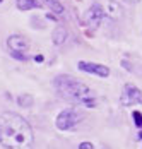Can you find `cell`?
I'll return each mask as SVG.
<instances>
[{
    "label": "cell",
    "mask_w": 142,
    "mask_h": 149,
    "mask_svg": "<svg viewBox=\"0 0 142 149\" xmlns=\"http://www.w3.org/2000/svg\"><path fill=\"white\" fill-rule=\"evenodd\" d=\"M34 142L33 129L26 118L14 111L0 113V144L9 149L31 148Z\"/></svg>",
    "instance_id": "1"
},
{
    "label": "cell",
    "mask_w": 142,
    "mask_h": 149,
    "mask_svg": "<svg viewBox=\"0 0 142 149\" xmlns=\"http://www.w3.org/2000/svg\"><path fill=\"white\" fill-rule=\"evenodd\" d=\"M7 46H9V52L10 55L17 60H28L26 57V52L29 50V41L21 36V34H12L7 38Z\"/></svg>",
    "instance_id": "4"
},
{
    "label": "cell",
    "mask_w": 142,
    "mask_h": 149,
    "mask_svg": "<svg viewBox=\"0 0 142 149\" xmlns=\"http://www.w3.org/2000/svg\"><path fill=\"white\" fill-rule=\"evenodd\" d=\"M103 17H104V10H103V7H101L100 3L96 2V3H93L84 12V15H82V24H84L86 28H89V29H96L101 24Z\"/></svg>",
    "instance_id": "5"
},
{
    "label": "cell",
    "mask_w": 142,
    "mask_h": 149,
    "mask_svg": "<svg viewBox=\"0 0 142 149\" xmlns=\"http://www.w3.org/2000/svg\"><path fill=\"white\" fill-rule=\"evenodd\" d=\"M17 101H19V104L21 106H31V103H33V98L31 96H26V94H21L19 98H17Z\"/></svg>",
    "instance_id": "11"
},
{
    "label": "cell",
    "mask_w": 142,
    "mask_h": 149,
    "mask_svg": "<svg viewBox=\"0 0 142 149\" xmlns=\"http://www.w3.org/2000/svg\"><path fill=\"white\" fill-rule=\"evenodd\" d=\"M53 88L57 89L58 96H62L70 103L84 104L87 108H94L98 104L96 94L91 91V88L74 79L72 75H57L53 79Z\"/></svg>",
    "instance_id": "2"
},
{
    "label": "cell",
    "mask_w": 142,
    "mask_h": 149,
    "mask_svg": "<svg viewBox=\"0 0 142 149\" xmlns=\"http://www.w3.org/2000/svg\"><path fill=\"white\" fill-rule=\"evenodd\" d=\"M125 2H128V3H137V2H141V0H125Z\"/></svg>",
    "instance_id": "14"
},
{
    "label": "cell",
    "mask_w": 142,
    "mask_h": 149,
    "mask_svg": "<svg viewBox=\"0 0 142 149\" xmlns=\"http://www.w3.org/2000/svg\"><path fill=\"white\" fill-rule=\"evenodd\" d=\"M94 146L91 144V142H81L79 144V149H93Z\"/></svg>",
    "instance_id": "13"
},
{
    "label": "cell",
    "mask_w": 142,
    "mask_h": 149,
    "mask_svg": "<svg viewBox=\"0 0 142 149\" xmlns=\"http://www.w3.org/2000/svg\"><path fill=\"white\" fill-rule=\"evenodd\" d=\"M2 2H3V0H0V3H2Z\"/></svg>",
    "instance_id": "16"
},
{
    "label": "cell",
    "mask_w": 142,
    "mask_h": 149,
    "mask_svg": "<svg viewBox=\"0 0 142 149\" xmlns=\"http://www.w3.org/2000/svg\"><path fill=\"white\" fill-rule=\"evenodd\" d=\"M77 69L82 70V72H87V74H94L98 77H108L110 75V69L103 63H93V62H86V60H81L77 63Z\"/></svg>",
    "instance_id": "7"
},
{
    "label": "cell",
    "mask_w": 142,
    "mask_h": 149,
    "mask_svg": "<svg viewBox=\"0 0 142 149\" xmlns=\"http://www.w3.org/2000/svg\"><path fill=\"white\" fill-rule=\"evenodd\" d=\"M52 40H53V43L55 45H63L65 41H67V29L63 28V26H58L57 29L53 31V36H52Z\"/></svg>",
    "instance_id": "8"
},
{
    "label": "cell",
    "mask_w": 142,
    "mask_h": 149,
    "mask_svg": "<svg viewBox=\"0 0 142 149\" xmlns=\"http://www.w3.org/2000/svg\"><path fill=\"white\" fill-rule=\"evenodd\" d=\"M81 122H82V115L74 108H67V110H62L57 115L55 125H57L58 130H72Z\"/></svg>",
    "instance_id": "3"
},
{
    "label": "cell",
    "mask_w": 142,
    "mask_h": 149,
    "mask_svg": "<svg viewBox=\"0 0 142 149\" xmlns=\"http://www.w3.org/2000/svg\"><path fill=\"white\" fill-rule=\"evenodd\" d=\"M120 103L123 106H134V104H141L142 103V91L135 86V84H125L122 96H120Z\"/></svg>",
    "instance_id": "6"
},
{
    "label": "cell",
    "mask_w": 142,
    "mask_h": 149,
    "mask_svg": "<svg viewBox=\"0 0 142 149\" xmlns=\"http://www.w3.org/2000/svg\"><path fill=\"white\" fill-rule=\"evenodd\" d=\"M137 137H139V139H141V141H142V130H141V132H139V135H137Z\"/></svg>",
    "instance_id": "15"
},
{
    "label": "cell",
    "mask_w": 142,
    "mask_h": 149,
    "mask_svg": "<svg viewBox=\"0 0 142 149\" xmlns=\"http://www.w3.org/2000/svg\"><path fill=\"white\" fill-rule=\"evenodd\" d=\"M15 5L19 10H31V9H38L40 2L38 0H15Z\"/></svg>",
    "instance_id": "9"
},
{
    "label": "cell",
    "mask_w": 142,
    "mask_h": 149,
    "mask_svg": "<svg viewBox=\"0 0 142 149\" xmlns=\"http://www.w3.org/2000/svg\"><path fill=\"white\" fill-rule=\"evenodd\" d=\"M132 118H134L135 127H141L142 129V113L141 111H134V113H132Z\"/></svg>",
    "instance_id": "12"
},
{
    "label": "cell",
    "mask_w": 142,
    "mask_h": 149,
    "mask_svg": "<svg viewBox=\"0 0 142 149\" xmlns=\"http://www.w3.org/2000/svg\"><path fill=\"white\" fill-rule=\"evenodd\" d=\"M41 2L45 3V5H48V7H50L53 12H57V14H63V10H65L63 5H62L58 0H41Z\"/></svg>",
    "instance_id": "10"
}]
</instances>
